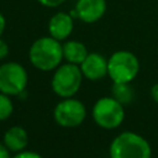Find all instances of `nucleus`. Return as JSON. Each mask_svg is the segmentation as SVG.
<instances>
[{"mask_svg": "<svg viewBox=\"0 0 158 158\" xmlns=\"http://www.w3.org/2000/svg\"><path fill=\"white\" fill-rule=\"evenodd\" d=\"M28 59L38 70L49 72L56 69L63 59V47L60 41L51 36L40 37L31 44Z\"/></svg>", "mask_w": 158, "mask_h": 158, "instance_id": "obj_1", "label": "nucleus"}, {"mask_svg": "<svg viewBox=\"0 0 158 158\" xmlns=\"http://www.w3.org/2000/svg\"><path fill=\"white\" fill-rule=\"evenodd\" d=\"M110 158H151L148 141L138 133L126 131L117 135L109 148Z\"/></svg>", "mask_w": 158, "mask_h": 158, "instance_id": "obj_2", "label": "nucleus"}, {"mask_svg": "<svg viewBox=\"0 0 158 158\" xmlns=\"http://www.w3.org/2000/svg\"><path fill=\"white\" fill-rule=\"evenodd\" d=\"M138 70V58L130 51H117L107 59V75L114 83H131Z\"/></svg>", "mask_w": 158, "mask_h": 158, "instance_id": "obj_3", "label": "nucleus"}, {"mask_svg": "<svg viewBox=\"0 0 158 158\" xmlns=\"http://www.w3.org/2000/svg\"><path fill=\"white\" fill-rule=\"evenodd\" d=\"M83 80V73L80 70V67L78 64L73 63H65L62 65H58L56 68V72L53 74L51 85L52 90L60 98H72L74 96Z\"/></svg>", "mask_w": 158, "mask_h": 158, "instance_id": "obj_4", "label": "nucleus"}, {"mask_svg": "<svg viewBox=\"0 0 158 158\" xmlns=\"http://www.w3.org/2000/svg\"><path fill=\"white\" fill-rule=\"evenodd\" d=\"M91 114L95 123L105 130L118 127L125 118L123 105L112 96L100 98L94 104Z\"/></svg>", "mask_w": 158, "mask_h": 158, "instance_id": "obj_5", "label": "nucleus"}, {"mask_svg": "<svg viewBox=\"0 0 158 158\" xmlns=\"http://www.w3.org/2000/svg\"><path fill=\"white\" fill-rule=\"evenodd\" d=\"M27 80V72L20 63L7 62L0 65V93L19 96L26 89Z\"/></svg>", "mask_w": 158, "mask_h": 158, "instance_id": "obj_6", "label": "nucleus"}, {"mask_svg": "<svg viewBox=\"0 0 158 158\" xmlns=\"http://www.w3.org/2000/svg\"><path fill=\"white\" fill-rule=\"evenodd\" d=\"M86 115L85 106L81 101L72 98H65L59 101L53 111L54 121L62 127L79 126Z\"/></svg>", "mask_w": 158, "mask_h": 158, "instance_id": "obj_7", "label": "nucleus"}, {"mask_svg": "<svg viewBox=\"0 0 158 158\" xmlns=\"http://www.w3.org/2000/svg\"><path fill=\"white\" fill-rule=\"evenodd\" d=\"M105 12L106 0H78L70 15L73 19H79L85 23H94L99 21Z\"/></svg>", "mask_w": 158, "mask_h": 158, "instance_id": "obj_8", "label": "nucleus"}, {"mask_svg": "<svg viewBox=\"0 0 158 158\" xmlns=\"http://www.w3.org/2000/svg\"><path fill=\"white\" fill-rule=\"evenodd\" d=\"M83 77L89 80H100L107 75V59L100 53H88L86 58L80 63Z\"/></svg>", "mask_w": 158, "mask_h": 158, "instance_id": "obj_9", "label": "nucleus"}, {"mask_svg": "<svg viewBox=\"0 0 158 158\" xmlns=\"http://www.w3.org/2000/svg\"><path fill=\"white\" fill-rule=\"evenodd\" d=\"M73 28H74L73 17L70 14H67L64 11H59L54 14L48 21L49 36L58 41L67 40L72 35Z\"/></svg>", "mask_w": 158, "mask_h": 158, "instance_id": "obj_10", "label": "nucleus"}, {"mask_svg": "<svg viewBox=\"0 0 158 158\" xmlns=\"http://www.w3.org/2000/svg\"><path fill=\"white\" fill-rule=\"evenodd\" d=\"M2 142L10 151L17 153L27 147L28 136L25 128H22L21 126H12L4 133Z\"/></svg>", "mask_w": 158, "mask_h": 158, "instance_id": "obj_11", "label": "nucleus"}, {"mask_svg": "<svg viewBox=\"0 0 158 158\" xmlns=\"http://www.w3.org/2000/svg\"><path fill=\"white\" fill-rule=\"evenodd\" d=\"M62 47H63V58L68 63H73L78 65H80V63L86 58L89 53L85 44L80 41H74V40L67 41L62 44Z\"/></svg>", "mask_w": 158, "mask_h": 158, "instance_id": "obj_12", "label": "nucleus"}, {"mask_svg": "<svg viewBox=\"0 0 158 158\" xmlns=\"http://www.w3.org/2000/svg\"><path fill=\"white\" fill-rule=\"evenodd\" d=\"M111 94L112 98H115L122 105L131 102L135 96V91L130 83H114L111 88Z\"/></svg>", "mask_w": 158, "mask_h": 158, "instance_id": "obj_13", "label": "nucleus"}, {"mask_svg": "<svg viewBox=\"0 0 158 158\" xmlns=\"http://www.w3.org/2000/svg\"><path fill=\"white\" fill-rule=\"evenodd\" d=\"M14 111V104L9 95L0 93V121H4L11 116Z\"/></svg>", "mask_w": 158, "mask_h": 158, "instance_id": "obj_14", "label": "nucleus"}, {"mask_svg": "<svg viewBox=\"0 0 158 158\" xmlns=\"http://www.w3.org/2000/svg\"><path fill=\"white\" fill-rule=\"evenodd\" d=\"M12 158H42L38 153L36 152H32V151H21V152H17Z\"/></svg>", "mask_w": 158, "mask_h": 158, "instance_id": "obj_15", "label": "nucleus"}, {"mask_svg": "<svg viewBox=\"0 0 158 158\" xmlns=\"http://www.w3.org/2000/svg\"><path fill=\"white\" fill-rule=\"evenodd\" d=\"M65 0H37V2H40L41 5H43L46 7H58Z\"/></svg>", "mask_w": 158, "mask_h": 158, "instance_id": "obj_16", "label": "nucleus"}, {"mask_svg": "<svg viewBox=\"0 0 158 158\" xmlns=\"http://www.w3.org/2000/svg\"><path fill=\"white\" fill-rule=\"evenodd\" d=\"M7 54H9V46L0 37V59H4L5 57H7Z\"/></svg>", "mask_w": 158, "mask_h": 158, "instance_id": "obj_17", "label": "nucleus"}, {"mask_svg": "<svg viewBox=\"0 0 158 158\" xmlns=\"http://www.w3.org/2000/svg\"><path fill=\"white\" fill-rule=\"evenodd\" d=\"M0 158H11L10 157V149L5 146L4 142H0Z\"/></svg>", "mask_w": 158, "mask_h": 158, "instance_id": "obj_18", "label": "nucleus"}, {"mask_svg": "<svg viewBox=\"0 0 158 158\" xmlns=\"http://www.w3.org/2000/svg\"><path fill=\"white\" fill-rule=\"evenodd\" d=\"M151 96H152V99L158 104V84H154V85L151 88Z\"/></svg>", "mask_w": 158, "mask_h": 158, "instance_id": "obj_19", "label": "nucleus"}, {"mask_svg": "<svg viewBox=\"0 0 158 158\" xmlns=\"http://www.w3.org/2000/svg\"><path fill=\"white\" fill-rule=\"evenodd\" d=\"M5 27H6V20H5V16L0 12V37L2 36V33L5 31Z\"/></svg>", "mask_w": 158, "mask_h": 158, "instance_id": "obj_20", "label": "nucleus"}]
</instances>
